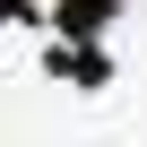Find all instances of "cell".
I'll return each mask as SVG.
<instances>
[{"mask_svg": "<svg viewBox=\"0 0 147 147\" xmlns=\"http://www.w3.org/2000/svg\"><path fill=\"white\" fill-rule=\"evenodd\" d=\"M43 69H52L61 87H78V95H104V87H113V52H104V43H69V35H52Z\"/></svg>", "mask_w": 147, "mask_h": 147, "instance_id": "cell-1", "label": "cell"}, {"mask_svg": "<svg viewBox=\"0 0 147 147\" xmlns=\"http://www.w3.org/2000/svg\"><path fill=\"white\" fill-rule=\"evenodd\" d=\"M121 9H130V0H52V35H69V43H104V35L121 26Z\"/></svg>", "mask_w": 147, "mask_h": 147, "instance_id": "cell-2", "label": "cell"}, {"mask_svg": "<svg viewBox=\"0 0 147 147\" xmlns=\"http://www.w3.org/2000/svg\"><path fill=\"white\" fill-rule=\"evenodd\" d=\"M9 18L18 26H52V0H9Z\"/></svg>", "mask_w": 147, "mask_h": 147, "instance_id": "cell-3", "label": "cell"}]
</instances>
